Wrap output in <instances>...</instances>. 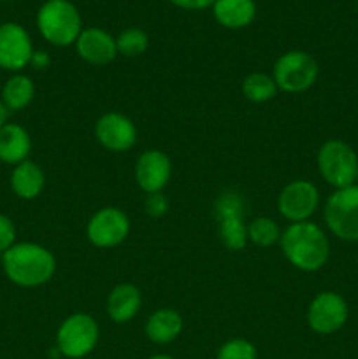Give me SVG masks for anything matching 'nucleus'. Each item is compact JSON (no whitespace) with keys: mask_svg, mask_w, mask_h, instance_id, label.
<instances>
[{"mask_svg":"<svg viewBox=\"0 0 358 359\" xmlns=\"http://www.w3.org/2000/svg\"><path fill=\"white\" fill-rule=\"evenodd\" d=\"M4 273L20 287H39L55 276L56 259L51 251L34 242H20L2 255Z\"/></svg>","mask_w":358,"mask_h":359,"instance_id":"nucleus-1","label":"nucleus"},{"mask_svg":"<svg viewBox=\"0 0 358 359\" xmlns=\"http://www.w3.org/2000/svg\"><path fill=\"white\" fill-rule=\"evenodd\" d=\"M279 242L288 262L302 272H316L329 262V238L325 231L311 221L291 223L281 235Z\"/></svg>","mask_w":358,"mask_h":359,"instance_id":"nucleus-2","label":"nucleus"},{"mask_svg":"<svg viewBox=\"0 0 358 359\" xmlns=\"http://www.w3.org/2000/svg\"><path fill=\"white\" fill-rule=\"evenodd\" d=\"M37 27L49 44L63 48L76 44L83 32V20L69 0H46L37 13Z\"/></svg>","mask_w":358,"mask_h":359,"instance_id":"nucleus-3","label":"nucleus"},{"mask_svg":"<svg viewBox=\"0 0 358 359\" xmlns=\"http://www.w3.org/2000/svg\"><path fill=\"white\" fill-rule=\"evenodd\" d=\"M318 170L321 177L336 189L347 188L357 181V153L343 140H326L318 151Z\"/></svg>","mask_w":358,"mask_h":359,"instance_id":"nucleus-4","label":"nucleus"},{"mask_svg":"<svg viewBox=\"0 0 358 359\" xmlns=\"http://www.w3.org/2000/svg\"><path fill=\"white\" fill-rule=\"evenodd\" d=\"M100 330L90 314H72L56 332V349L69 359H81L97 347Z\"/></svg>","mask_w":358,"mask_h":359,"instance_id":"nucleus-5","label":"nucleus"},{"mask_svg":"<svg viewBox=\"0 0 358 359\" xmlns=\"http://www.w3.org/2000/svg\"><path fill=\"white\" fill-rule=\"evenodd\" d=\"M325 223L337 238L358 242V184L336 189L326 200Z\"/></svg>","mask_w":358,"mask_h":359,"instance_id":"nucleus-6","label":"nucleus"},{"mask_svg":"<svg viewBox=\"0 0 358 359\" xmlns=\"http://www.w3.org/2000/svg\"><path fill=\"white\" fill-rule=\"evenodd\" d=\"M318 63L305 51H288L274 65V81L277 90L286 93H302L312 88L318 79Z\"/></svg>","mask_w":358,"mask_h":359,"instance_id":"nucleus-7","label":"nucleus"},{"mask_svg":"<svg viewBox=\"0 0 358 359\" xmlns=\"http://www.w3.org/2000/svg\"><path fill=\"white\" fill-rule=\"evenodd\" d=\"M244 202L235 191H227L216 200V217L220 223V237L232 251H241L248 242V226L242 219Z\"/></svg>","mask_w":358,"mask_h":359,"instance_id":"nucleus-8","label":"nucleus"},{"mask_svg":"<svg viewBox=\"0 0 358 359\" xmlns=\"http://www.w3.org/2000/svg\"><path fill=\"white\" fill-rule=\"evenodd\" d=\"M350 309L346 300L333 291L316 294L307 309V325L318 335H332L347 321Z\"/></svg>","mask_w":358,"mask_h":359,"instance_id":"nucleus-9","label":"nucleus"},{"mask_svg":"<svg viewBox=\"0 0 358 359\" xmlns=\"http://www.w3.org/2000/svg\"><path fill=\"white\" fill-rule=\"evenodd\" d=\"M130 231L128 216L118 207H104L97 210L88 221V241L100 249L116 248L121 244Z\"/></svg>","mask_w":358,"mask_h":359,"instance_id":"nucleus-10","label":"nucleus"},{"mask_svg":"<svg viewBox=\"0 0 358 359\" xmlns=\"http://www.w3.org/2000/svg\"><path fill=\"white\" fill-rule=\"evenodd\" d=\"M319 205V193L312 182L297 179L286 184L277 198L281 216L290 223H302L316 212Z\"/></svg>","mask_w":358,"mask_h":359,"instance_id":"nucleus-11","label":"nucleus"},{"mask_svg":"<svg viewBox=\"0 0 358 359\" xmlns=\"http://www.w3.org/2000/svg\"><path fill=\"white\" fill-rule=\"evenodd\" d=\"M34 46L28 32L18 23L0 25V69L20 72L30 65Z\"/></svg>","mask_w":358,"mask_h":359,"instance_id":"nucleus-12","label":"nucleus"},{"mask_svg":"<svg viewBox=\"0 0 358 359\" xmlns=\"http://www.w3.org/2000/svg\"><path fill=\"white\" fill-rule=\"evenodd\" d=\"M95 137L105 149L112 153H125L137 142V128L126 116L107 112L95 125Z\"/></svg>","mask_w":358,"mask_h":359,"instance_id":"nucleus-13","label":"nucleus"},{"mask_svg":"<svg viewBox=\"0 0 358 359\" xmlns=\"http://www.w3.org/2000/svg\"><path fill=\"white\" fill-rule=\"evenodd\" d=\"M171 160L160 149L144 151L135 163V181L147 195L161 191L171 181Z\"/></svg>","mask_w":358,"mask_h":359,"instance_id":"nucleus-14","label":"nucleus"},{"mask_svg":"<svg viewBox=\"0 0 358 359\" xmlns=\"http://www.w3.org/2000/svg\"><path fill=\"white\" fill-rule=\"evenodd\" d=\"M76 51L90 65H107L118 56L116 39L102 28H84L76 41Z\"/></svg>","mask_w":358,"mask_h":359,"instance_id":"nucleus-15","label":"nucleus"},{"mask_svg":"<svg viewBox=\"0 0 358 359\" xmlns=\"http://www.w3.org/2000/svg\"><path fill=\"white\" fill-rule=\"evenodd\" d=\"M32 151V139L23 126L6 123L0 128V161L7 165H20L28 160Z\"/></svg>","mask_w":358,"mask_h":359,"instance_id":"nucleus-16","label":"nucleus"},{"mask_svg":"<svg viewBox=\"0 0 358 359\" xmlns=\"http://www.w3.org/2000/svg\"><path fill=\"white\" fill-rule=\"evenodd\" d=\"M140 304H142V298H140L139 287L128 283L118 284V286L109 293L107 314L109 318L114 323H118V325L128 323L132 321L137 316V312L140 311Z\"/></svg>","mask_w":358,"mask_h":359,"instance_id":"nucleus-17","label":"nucleus"},{"mask_svg":"<svg viewBox=\"0 0 358 359\" xmlns=\"http://www.w3.org/2000/svg\"><path fill=\"white\" fill-rule=\"evenodd\" d=\"M183 318L174 309H158L147 318L146 335L154 344H171L181 335Z\"/></svg>","mask_w":358,"mask_h":359,"instance_id":"nucleus-18","label":"nucleus"},{"mask_svg":"<svg viewBox=\"0 0 358 359\" xmlns=\"http://www.w3.org/2000/svg\"><path fill=\"white\" fill-rule=\"evenodd\" d=\"M46 184V177L42 168L35 161H23L16 165L11 174V188L14 195L23 200H34L42 193Z\"/></svg>","mask_w":358,"mask_h":359,"instance_id":"nucleus-19","label":"nucleus"},{"mask_svg":"<svg viewBox=\"0 0 358 359\" xmlns=\"http://www.w3.org/2000/svg\"><path fill=\"white\" fill-rule=\"evenodd\" d=\"M213 14L221 27L237 30L251 25L256 7L253 0H216L213 4Z\"/></svg>","mask_w":358,"mask_h":359,"instance_id":"nucleus-20","label":"nucleus"},{"mask_svg":"<svg viewBox=\"0 0 358 359\" xmlns=\"http://www.w3.org/2000/svg\"><path fill=\"white\" fill-rule=\"evenodd\" d=\"M35 97V84L34 81L28 76H23V74H14L9 79L6 81L2 88V93H0V98H2L4 105L9 112H18L23 111L25 107L32 104Z\"/></svg>","mask_w":358,"mask_h":359,"instance_id":"nucleus-21","label":"nucleus"},{"mask_svg":"<svg viewBox=\"0 0 358 359\" xmlns=\"http://www.w3.org/2000/svg\"><path fill=\"white\" fill-rule=\"evenodd\" d=\"M242 93L249 102L255 104H263V102L272 100L277 95V84L274 77L267 76V74L255 72L249 74L244 81H242Z\"/></svg>","mask_w":358,"mask_h":359,"instance_id":"nucleus-22","label":"nucleus"},{"mask_svg":"<svg viewBox=\"0 0 358 359\" xmlns=\"http://www.w3.org/2000/svg\"><path fill=\"white\" fill-rule=\"evenodd\" d=\"M248 238L258 248H270L281 238L279 226L270 217H256L249 223Z\"/></svg>","mask_w":358,"mask_h":359,"instance_id":"nucleus-23","label":"nucleus"},{"mask_svg":"<svg viewBox=\"0 0 358 359\" xmlns=\"http://www.w3.org/2000/svg\"><path fill=\"white\" fill-rule=\"evenodd\" d=\"M147 46H150V37L140 28H126L116 39V48H118V55L126 56V58H135L146 53Z\"/></svg>","mask_w":358,"mask_h":359,"instance_id":"nucleus-24","label":"nucleus"},{"mask_svg":"<svg viewBox=\"0 0 358 359\" xmlns=\"http://www.w3.org/2000/svg\"><path fill=\"white\" fill-rule=\"evenodd\" d=\"M258 353L249 340L234 339L225 342L218 351L216 359H256Z\"/></svg>","mask_w":358,"mask_h":359,"instance_id":"nucleus-25","label":"nucleus"},{"mask_svg":"<svg viewBox=\"0 0 358 359\" xmlns=\"http://www.w3.org/2000/svg\"><path fill=\"white\" fill-rule=\"evenodd\" d=\"M16 244V226L13 219L0 214V255L9 251Z\"/></svg>","mask_w":358,"mask_h":359,"instance_id":"nucleus-26","label":"nucleus"},{"mask_svg":"<svg viewBox=\"0 0 358 359\" xmlns=\"http://www.w3.org/2000/svg\"><path fill=\"white\" fill-rule=\"evenodd\" d=\"M144 210H146L147 216L151 217H160L164 216L168 210V200L165 198V195L161 191L158 193H150L144 200Z\"/></svg>","mask_w":358,"mask_h":359,"instance_id":"nucleus-27","label":"nucleus"},{"mask_svg":"<svg viewBox=\"0 0 358 359\" xmlns=\"http://www.w3.org/2000/svg\"><path fill=\"white\" fill-rule=\"evenodd\" d=\"M174 6L181 7V9H188V11H200L206 9V7L213 6L216 0H171Z\"/></svg>","mask_w":358,"mask_h":359,"instance_id":"nucleus-28","label":"nucleus"},{"mask_svg":"<svg viewBox=\"0 0 358 359\" xmlns=\"http://www.w3.org/2000/svg\"><path fill=\"white\" fill-rule=\"evenodd\" d=\"M30 65H34L35 69H39V70L46 69V67L49 65V56L46 55V53H42V51L41 53L34 51V56H32Z\"/></svg>","mask_w":358,"mask_h":359,"instance_id":"nucleus-29","label":"nucleus"},{"mask_svg":"<svg viewBox=\"0 0 358 359\" xmlns=\"http://www.w3.org/2000/svg\"><path fill=\"white\" fill-rule=\"evenodd\" d=\"M7 116H9V111H7L6 105H4V102H2V98H0V128H2V126L7 123Z\"/></svg>","mask_w":358,"mask_h":359,"instance_id":"nucleus-30","label":"nucleus"},{"mask_svg":"<svg viewBox=\"0 0 358 359\" xmlns=\"http://www.w3.org/2000/svg\"><path fill=\"white\" fill-rule=\"evenodd\" d=\"M150 359H174V358L168 356V354H157V356H151Z\"/></svg>","mask_w":358,"mask_h":359,"instance_id":"nucleus-31","label":"nucleus"},{"mask_svg":"<svg viewBox=\"0 0 358 359\" xmlns=\"http://www.w3.org/2000/svg\"><path fill=\"white\" fill-rule=\"evenodd\" d=\"M357 181H358V172H357Z\"/></svg>","mask_w":358,"mask_h":359,"instance_id":"nucleus-32","label":"nucleus"},{"mask_svg":"<svg viewBox=\"0 0 358 359\" xmlns=\"http://www.w3.org/2000/svg\"><path fill=\"white\" fill-rule=\"evenodd\" d=\"M357 7H358V2H357Z\"/></svg>","mask_w":358,"mask_h":359,"instance_id":"nucleus-33","label":"nucleus"}]
</instances>
